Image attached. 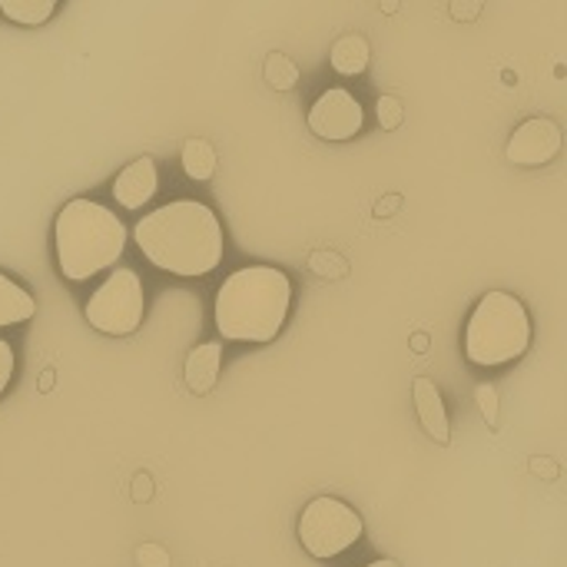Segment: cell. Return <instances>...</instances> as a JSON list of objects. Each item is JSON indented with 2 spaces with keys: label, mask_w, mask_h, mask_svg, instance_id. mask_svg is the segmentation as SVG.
I'll list each match as a JSON object with an SVG mask.
<instances>
[{
  "label": "cell",
  "mask_w": 567,
  "mask_h": 567,
  "mask_svg": "<svg viewBox=\"0 0 567 567\" xmlns=\"http://www.w3.org/2000/svg\"><path fill=\"white\" fill-rule=\"evenodd\" d=\"M266 80L276 90H292L296 80H299V66L286 53H269V60H266Z\"/></svg>",
  "instance_id": "2e32d148"
},
{
  "label": "cell",
  "mask_w": 567,
  "mask_h": 567,
  "mask_svg": "<svg viewBox=\"0 0 567 567\" xmlns=\"http://www.w3.org/2000/svg\"><path fill=\"white\" fill-rule=\"evenodd\" d=\"M532 346V319L518 296L488 292L465 326V355L472 365L498 369L522 359Z\"/></svg>",
  "instance_id": "277c9868"
},
{
  "label": "cell",
  "mask_w": 567,
  "mask_h": 567,
  "mask_svg": "<svg viewBox=\"0 0 567 567\" xmlns=\"http://www.w3.org/2000/svg\"><path fill=\"white\" fill-rule=\"evenodd\" d=\"M143 282L133 269H116L103 279V286L86 302V319L103 336H130L143 322Z\"/></svg>",
  "instance_id": "8992f818"
},
{
  "label": "cell",
  "mask_w": 567,
  "mask_h": 567,
  "mask_svg": "<svg viewBox=\"0 0 567 567\" xmlns=\"http://www.w3.org/2000/svg\"><path fill=\"white\" fill-rule=\"evenodd\" d=\"M359 538H362V518H359V512L352 505L322 495V498H312L302 508V518H299V545L312 558H319V561L339 558Z\"/></svg>",
  "instance_id": "5b68a950"
},
{
  "label": "cell",
  "mask_w": 567,
  "mask_h": 567,
  "mask_svg": "<svg viewBox=\"0 0 567 567\" xmlns=\"http://www.w3.org/2000/svg\"><path fill=\"white\" fill-rule=\"evenodd\" d=\"M219 365H223V346L219 342H203L186 355V389L193 395H209L216 389L219 379Z\"/></svg>",
  "instance_id": "8fae6325"
},
{
  "label": "cell",
  "mask_w": 567,
  "mask_h": 567,
  "mask_svg": "<svg viewBox=\"0 0 567 567\" xmlns=\"http://www.w3.org/2000/svg\"><path fill=\"white\" fill-rule=\"evenodd\" d=\"M475 399H478V409H482L485 422L488 425H498V392H495V385H478L475 389Z\"/></svg>",
  "instance_id": "e0dca14e"
},
{
  "label": "cell",
  "mask_w": 567,
  "mask_h": 567,
  "mask_svg": "<svg viewBox=\"0 0 567 567\" xmlns=\"http://www.w3.org/2000/svg\"><path fill=\"white\" fill-rule=\"evenodd\" d=\"M136 561H140V567H169V555L163 545H140Z\"/></svg>",
  "instance_id": "ffe728a7"
},
{
  "label": "cell",
  "mask_w": 567,
  "mask_h": 567,
  "mask_svg": "<svg viewBox=\"0 0 567 567\" xmlns=\"http://www.w3.org/2000/svg\"><path fill=\"white\" fill-rule=\"evenodd\" d=\"M482 13V3L478 0H455L452 3V17L455 20H472V17H478Z\"/></svg>",
  "instance_id": "7402d4cb"
},
{
  "label": "cell",
  "mask_w": 567,
  "mask_h": 567,
  "mask_svg": "<svg viewBox=\"0 0 567 567\" xmlns=\"http://www.w3.org/2000/svg\"><path fill=\"white\" fill-rule=\"evenodd\" d=\"M379 123L382 130H395L402 123V103L395 96H379Z\"/></svg>",
  "instance_id": "ac0fdd59"
},
{
  "label": "cell",
  "mask_w": 567,
  "mask_h": 567,
  "mask_svg": "<svg viewBox=\"0 0 567 567\" xmlns=\"http://www.w3.org/2000/svg\"><path fill=\"white\" fill-rule=\"evenodd\" d=\"M133 236L140 252L173 276H209L223 262V223L196 199H176L146 213Z\"/></svg>",
  "instance_id": "6da1fadb"
},
{
  "label": "cell",
  "mask_w": 567,
  "mask_h": 567,
  "mask_svg": "<svg viewBox=\"0 0 567 567\" xmlns=\"http://www.w3.org/2000/svg\"><path fill=\"white\" fill-rule=\"evenodd\" d=\"M50 385H53V372H43V392H47Z\"/></svg>",
  "instance_id": "4316f807"
},
{
  "label": "cell",
  "mask_w": 567,
  "mask_h": 567,
  "mask_svg": "<svg viewBox=\"0 0 567 567\" xmlns=\"http://www.w3.org/2000/svg\"><path fill=\"white\" fill-rule=\"evenodd\" d=\"M369 56H372V50H369V40H365L362 33H346L342 40H336V47H332V53H329L332 70L342 73V76H359V73H365Z\"/></svg>",
  "instance_id": "4fadbf2b"
},
{
  "label": "cell",
  "mask_w": 567,
  "mask_h": 567,
  "mask_svg": "<svg viewBox=\"0 0 567 567\" xmlns=\"http://www.w3.org/2000/svg\"><path fill=\"white\" fill-rule=\"evenodd\" d=\"M13 365H17L13 349H10V342L0 339V395L7 392V385H10V379H13Z\"/></svg>",
  "instance_id": "44dd1931"
},
{
  "label": "cell",
  "mask_w": 567,
  "mask_h": 567,
  "mask_svg": "<svg viewBox=\"0 0 567 567\" xmlns=\"http://www.w3.org/2000/svg\"><path fill=\"white\" fill-rule=\"evenodd\" d=\"M399 203H402L399 196H389L385 203H379V216H392V209H395Z\"/></svg>",
  "instance_id": "cb8c5ba5"
},
{
  "label": "cell",
  "mask_w": 567,
  "mask_h": 567,
  "mask_svg": "<svg viewBox=\"0 0 567 567\" xmlns=\"http://www.w3.org/2000/svg\"><path fill=\"white\" fill-rule=\"evenodd\" d=\"M37 302L27 289H20L10 276L0 272V329L10 326H23L27 319H33Z\"/></svg>",
  "instance_id": "7c38bea8"
},
{
  "label": "cell",
  "mask_w": 567,
  "mask_h": 567,
  "mask_svg": "<svg viewBox=\"0 0 567 567\" xmlns=\"http://www.w3.org/2000/svg\"><path fill=\"white\" fill-rule=\"evenodd\" d=\"M558 150H561L558 123L548 116H532L512 133L505 153L515 166H545L558 156Z\"/></svg>",
  "instance_id": "ba28073f"
},
{
  "label": "cell",
  "mask_w": 567,
  "mask_h": 567,
  "mask_svg": "<svg viewBox=\"0 0 567 567\" xmlns=\"http://www.w3.org/2000/svg\"><path fill=\"white\" fill-rule=\"evenodd\" d=\"M365 567H399V561H392V558H379V561H372V565Z\"/></svg>",
  "instance_id": "484cf974"
},
{
  "label": "cell",
  "mask_w": 567,
  "mask_h": 567,
  "mask_svg": "<svg viewBox=\"0 0 567 567\" xmlns=\"http://www.w3.org/2000/svg\"><path fill=\"white\" fill-rule=\"evenodd\" d=\"M532 468H535V472H548L551 478H558V468H555L551 462H532Z\"/></svg>",
  "instance_id": "d4e9b609"
},
{
  "label": "cell",
  "mask_w": 567,
  "mask_h": 567,
  "mask_svg": "<svg viewBox=\"0 0 567 567\" xmlns=\"http://www.w3.org/2000/svg\"><path fill=\"white\" fill-rule=\"evenodd\" d=\"M309 266H312L316 276H342V272H346L342 259L332 256V252H316V256L309 259Z\"/></svg>",
  "instance_id": "d6986e66"
},
{
  "label": "cell",
  "mask_w": 567,
  "mask_h": 567,
  "mask_svg": "<svg viewBox=\"0 0 567 567\" xmlns=\"http://www.w3.org/2000/svg\"><path fill=\"white\" fill-rule=\"evenodd\" d=\"M159 189V176H156V163L150 156L133 159L116 179H113V199L123 209H143Z\"/></svg>",
  "instance_id": "9c48e42d"
},
{
  "label": "cell",
  "mask_w": 567,
  "mask_h": 567,
  "mask_svg": "<svg viewBox=\"0 0 567 567\" xmlns=\"http://www.w3.org/2000/svg\"><path fill=\"white\" fill-rule=\"evenodd\" d=\"M150 495H153V482H150L146 475H140V478L133 482V498H136V502H146Z\"/></svg>",
  "instance_id": "603a6c76"
},
{
  "label": "cell",
  "mask_w": 567,
  "mask_h": 567,
  "mask_svg": "<svg viewBox=\"0 0 567 567\" xmlns=\"http://www.w3.org/2000/svg\"><path fill=\"white\" fill-rule=\"evenodd\" d=\"M412 395H415L419 422L429 432V439H435L439 445H449L452 442V425H449V412H445V402H442L439 385L432 379H415Z\"/></svg>",
  "instance_id": "30bf717a"
},
{
  "label": "cell",
  "mask_w": 567,
  "mask_h": 567,
  "mask_svg": "<svg viewBox=\"0 0 567 567\" xmlns=\"http://www.w3.org/2000/svg\"><path fill=\"white\" fill-rule=\"evenodd\" d=\"M362 123H365L362 103L342 86L326 90L309 110V130L319 140H329V143L352 140L355 133H362Z\"/></svg>",
  "instance_id": "52a82bcc"
},
{
  "label": "cell",
  "mask_w": 567,
  "mask_h": 567,
  "mask_svg": "<svg viewBox=\"0 0 567 567\" xmlns=\"http://www.w3.org/2000/svg\"><path fill=\"white\" fill-rule=\"evenodd\" d=\"M183 169H186L189 179L206 183L216 173V150L206 140H196V136L186 140L183 143Z\"/></svg>",
  "instance_id": "9a60e30c"
},
{
  "label": "cell",
  "mask_w": 567,
  "mask_h": 567,
  "mask_svg": "<svg viewBox=\"0 0 567 567\" xmlns=\"http://www.w3.org/2000/svg\"><path fill=\"white\" fill-rule=\"evenodd\" d=\"M53 246L60 272L83 282L110 269L126 249V226L116 213L90 199H70L53 223Z\"/></svg>",
  "instance_id": "3957f363"
},
{
  "label": "cell",
  "mask_w": 567,
  "mask_h": 567,
  "mask_svg": "<svg viewBox=\"0 0 567 567\" xmlns=\"http://www.w3.org/2000/svg\"><path fill=\"white\" fill-rule=\"evenodd\" d=\"M292 282L276 266H246L236 269L216 292V329L229 342H272L289 316Z\"/></svg>",
  "instance_id": "7a4b0ae2"
},
{
  "label": "cell",
  "mask_w": 567,
  "mask_h": 567,
  "mask_svg": "<svg viewBox=\"0 0 567 567\" xmlns=\"http://www.w3.org/2000/svg\"><path fill=\"white\" fill-rule=\"evenodd\" d=\"M53 0H0V13L20 27H40L53 17Z\"/></svg>",
  "instance_id": "5bb4252c"
}]
</instances>
